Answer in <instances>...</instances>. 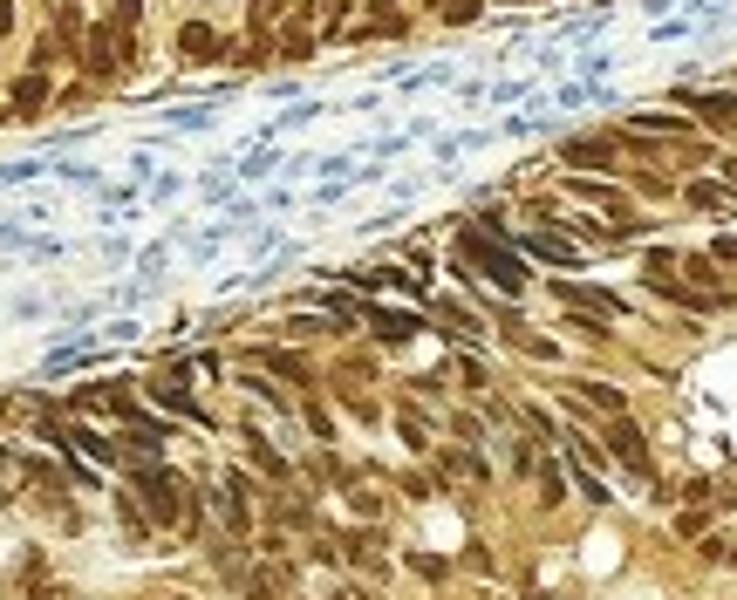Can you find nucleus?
Returning a JSON list of instances; mask_svg holds the SVG:
<instances>
[{
    "instance_id": "obj_28",
    "label": "nucleus",
    "mask_w": 737,
    "mask_h": 600,
    "mask_svg": "<svg viewBox=\"0 0 737 600\" xmlns=\"http://www.w3.org/2000/svg\"><path fill=\"white\" fill-rule=\"evenodd\" d=\"M710 260H724V266H737V239H717V246H710Z\"/></svg>"
},
{
    "instance_id": "obj_12",
    "label": "nucleus",
    "mask_w": 737,
    "mask_h": 600,
    "mask_svg": "<svg viewBox=\"0 0 737 600\" xmlns=\"http://www.w3.org/2000/svg\"><path fill=\"white\" fill-rule=\"evenodd\" d=\"M690 110H697L703 123H717V130H731L737 123V96H690Z\"/></svg>"
},
{
    "instance_id": "obj_7",
    "label": "nucleus",
    "mask_w": 737,
    "mask_h": 600,
    "mask_svg": "<svg viewBox=\"0 0 737 600\" xmlns=\"http://www.w3.org/2000/svg\"><path fill=\"white\" fill-rule=\"evenodd\" d=\"M403 28H410V14H403L396 0H376V7L362 14V28H355V35H403Z\"/></svg>"
},
{
    "instance_id": "obj_26",
    "label": "nucleus",
    "mask_w": 737,
    "mask_h": 600,
    "mask_svg": "<svg viewBox=\"0 0 737 600\" xmlns=\"http://www.w3.org/2000/svg\"><path fill=\"white\" fill-rule=\"evenodd\" d=\"M444 21H478V0H451V7H444Z\"/></svg>"
},
{
    "instance_id": "obj_6",
    "label": "nucleus",
    "mask_w": 737,
    "mask_h": 600,
    "mask_svg": "<svg viewBox=\"0 0 737 600\" xmlns=\"http://www.w3.org/2000/svg\"><path fill=\"white\" fill-rule=\"evenodd\" d=\"M178 55H185V62H219V35H212L205 21H185V28H178Z\"/></svg>"
},
{
    "instance_id": "obj_23",
    "label": "nucleus",
    "mask_w": 737,
    "mask_h": 600,
    "mask_svg": "<svg viewBox=\"0 0 737 600\" xmlns=\"http://www.w3.org/2000/svg\"><path fill=\"white\" fill-rule=\"evenodd\" d=\"M55 62H62V41H55V35H41V41H35V69L48 75V69H55Z\"/></svg>"
},
{
    "instance_id": "obj_18",
    "label": "nucleus",
    "mask_w": 737,
    "mask_h": 600,
    "mask_svg": "<svg viewBox=\"0 0 737 600\" xmlns=\"http://www.w3.org/2000/svg\"><path fill=\"white\" fill-rule=\"evenodd\" d=\"M260 362H267V369H280V375H294V382H308V362H301V355H287V348H267Z\"/></svg>"
},
{
    "instance_id": "obj_1",
    "label": "nucleus",
    "mask_w": 737,
    "mask_h": 600,
    "mask_svg": "<svg viewBox=\"0 0 737 600\" xmlns=\"http://www.w3.org/2000/svg\"><path fill=\"white\" fill-rule=\"evenodd\" d=\"M458 253H465V266H478V273H485L499 294H526V260H519L512 246H499V232H485V225H465Z\"/></svg>"
},
{
    "instance_id": "obj_4",
    "label": "nucleus",
    "mask_w": 737,
    "mask_h": 600,
    "mask_svg": "<svg viewBox=\"0 0 737 600\" xmlns=\"http://www.w3.org/2000/svg\"><path fill=\"white\" fill-rule=\"evenodd\" d=\"M608 450H615V457L628 464V471H635V478H649V437H642L628 416H615V423H608Z\"/></svg>"
},
{
    "instance_id": "obj_5",
    "label": "nucleus",
    "mask_w": 737,
    "mask_h": 600,
    "mask_svg": "<svg viewBox=\"0 0 737 600\" xmlns=\"http://www.w3.org/2000/svg\"><path fill=\"white\" fill-rule=\"evenodd\" d=\"M567 164H594V171H615L621 164V137H574Z\"/></svg>"
},
{
    "instance_id": "obj_8",
    "label": "nucleus",
    "mask_w": 737,
    "mask_h": 600,
    "mask_svg": "<svg viewBox=\"0 0 737 600\" xmlns=\"http://www.w3.org/2000/svg\"><path fill=\"white\" fill-rule=\"evenodd\" d=\"M553 294L567 300V307H587V314H621V300H615V294H601V287H574V280H560Z\"/></svg>"
},
{
    "instance_id": "obj_16",
    "label": "nucleus",
    "mask_w": 737,
    "mask_h": 600,
    "mask_svg": "<svg viewBox=\"0 0 737 600\" xmlns=\"http://www.w3.org/2000/svg\"><path fill=\"white\" fill-rule=\"evenodd\" d=\"M567 191H574V198H587V205H621V191L601 185V178H567Z\"/></svg>"
},
{
    "instance_id": "obj_21",
    "label": "nucleus",
    "mask_w": 737,
    "mask_h": 600,
    "mask_svg": "<svg viewBox=\"0 0 737 600\" xmlns=\"http://www.w3.org/2000/svg\"><path fill=\"white\" fill-rule=\"evenodd\" d=\"M246 450H253V464H260L267 478H287V464H280V457H273V450L260 444V437H246Z\"/></svg>"
},
{
    "instance_id": "obj_3",
    "label": "nucleus",
    "mask_w": 737,
    "mask_h": 600,
    "mask_svg": "<svg viewBox=\"0 0 737 600\" xmlns=\"http://www.w3.org/2000/svg\"><path fill=\"white\" fill-rule=\"evenodd\" d=\"M137 491H144V519L151 525H178L185 519V478H171V471H144L137 464Z\"/></svg>"
},
{
    "instance_id": "obj_30",
    "label": "nucleus",
    "mask_w": 737,
    "mask_h": 600,
    "mask_svg": "<svg viewBox=\"0 0 737 600\" xmlns=\"http://www.w3.org/2000/svg\"><path fill=\"white\" fill-rule=\"evenodd\" d=\"M724 178H731V185H737V157H724Z\"/></svg>"
},
{
    "instance_id": "obj_24",
    "label": "nucleus",
    "mask_w": 737,
    "mask_h": 600,
    "mask_svg": "<svg viewBox=\"0 0 737 600\" xmlns=\"http://www.w3.org/2000/svg\"><path fill=\"white\" fill-rule=\"evenodd\" d=\"M349 7H355V0H321V28H342V21H349Z\"/></svg>"
},
{
    "instance_id": "obj_19",
    "label": "nucleus",
    "mask_w": 737,
    "mask_h": 600,
    "mask_svg": "<svg viewBox=\"0 0 737 600\" xmlns=\"http://www.w3.org/2000/svg\"><path fill=\"white\" fill-rule=\"evenodd\" d=\"M396 430H403V444H410V450H424V444H430V423H424L417 410H403V416H396Z\"/></svg>"
},
{
    "instance_id": "obj_22",
    "label": "nucleus",
    "mask_w": 737,
    "mask_h": 600,
    "mask_svg": "<svg viewBox=\"0 0 737 600\" xmlns=\"http://www.w3.org/2000/svg\"><path fill=\"white\" fill-rule=\"evenodd\" d=\"M683 273H690V287H703V294H724L717 273H710V260H683Z\"/></svg>"
},
{
    "instance_id": "obj_20",
    "label": "nucleus",
    "mask_w": 737,
    "mask_h": 600,
    "mask_svg": "<svg viewBox=\"0 0 737 600\" xmlns=\"http://www.w3.org/2000/svg\"><path fill=\"white\" fill-rule=\"evenodd\" d=\"M151 396L164 403V410H198V403L185 396V389H178V382H151Z\"/></svg>"
},
{
    "instance_id": "obj_25",
    "label": "nucleus",
    "mask_w": 737,
    "mask_h": 600,
    "mask_svg": "<svg viewBox=\"0 0 737 600\" xmlns=\"http://www.w3.org/2000/svg\"><path fill=\"white\" fill-rule=\"evenodd\" d=\"M137 14H144V0H117V14H110V21H117V28H137Z\"/></svg>"
},
{
    "instance_id": "obj_17",
    "label": "nucleus",
    "mask_w": 737,
    "mask_h": 600,
    "mask_svg": "<svg viewBox=\"0 0 737 600\" xmlns=\"http://www.w3.org/2000/svg\"><path fill=\"white\" fill-rule=\"evenodd\" d=\"M690 205H697V212H731V191L724 185H690Z\"/></svg>"
},
{
    "instance_id": "obj_15",
    "label": "nucleus",
    "mask_w": 737,
    "mask_h": 600,
    "mask_svg": "<svg viewBox=\"0 0 737 600\" xmlns=\"http://www.w3.org/2000/svg\"><path fill=\"white\" fill-rule=\"evenodd\" d=\"M308 55H314V21H294L280 35V62H308Z\"/></svg>"
},
{
    "instance_id": "obj_10",
    "label": "nucleus",
    "mask_w": 737,
    "mask_h": 600,
    "mask_svg": "<svg viewBox=\"0 0 737 600\" xmlns=\"http://www.w3.org/2000/svg\"><path fill=\"white\" fill-rule=\"evenodd\" d=\"M41 103H48V75H41V69H28L21 82H14V116H35Z\"/></svg>"
},
{
    "instance_id": "obj_2",
    "label": "nucleus",
    "mask_w": 737,
    "mask_h": 600,
    "mask_svg": "<svg viewBox=\"0 0 737 600\" xmlns=\"http://www.w3.org/2000/svg\"><path fill=\"white\" fill-rule=\"evenodd\" d=\"M123 55H130V28H117V21H96V28L76 41L82 75H96V82H110V75L123 69Z\"/></svg>"
},
{
    "instance_id": "obj_29",
    "label": "nucleus",
    "mask_w": 737,
    "mask_h": 600,
    "mask_svg": "<svg viewBox=\"0 0 737 600\" xmlns=\"http://www.w3.org/2000/svg\"><path fill=\"white\" fill-rule=\"evenodd\" d=\"M14 21H21V7H14V0H0V35H7Z\"/></svg>"
},
{
    "instance_id": "obj_27",
    "label": "nucleus",
    "mask_w": 737,
    "mask_h": 600,
    "mask_svg": "<svg viewBox=\"0 0 737 600\" xmlns=\"http://www.w3.org/2000/svg\"><path fill=\"white\" fill-rule=\"evenodd\" d=\"M280 14H287V0H260V7H253V21H260V28H267V21H280Z\"/></svg>"
},
{
    "instance_id": "obj_9",
    "label": "nucleus",
    "mask_w": 737,
    "mask_h": 600,
    "mask_svg": "<svg viewBox=\"0 0 737 600\" xmlns=\"http://www.w3.org/2000/svg\"><path fill=\"white\" fill-rule=\"evenodd\" d=\"M628 137H690V123L683 116H662V110H635Z\"/></svg>"
},
{
    "instance_id": "obj_13",
    "label": "nucleus",
    "mask_w": 737,
    "mask_h": 600,
    "mask_svg": "<svg viewBox=\"0 0 737 600\" xmlns=\"http://www.w3.org/2000/svg\"><path fill=\"white\" fill-rule=\"evenodd\" d=\"M417 328H424L417 314H396V307H376V335H383V341H410Z\"/></svg>"
},
{
    "instance_id": "obj_14",
    "label": "nucleus",
    "mask_w": 737,
    "mask_h": 600,
    "mask_svg": "<svg viewBox=\"0 0 737 600\" xmlns=\"http://www.w3.org/2000/svg\"><path fill=\"white\" fill-rule=\"evenodd\" d=\"M574 403H594V410L621 416V389L615 382H574Z\"/></svg>"
},
{
    "instance_id": "obj_11",
    "label": "nucleus",
    "mask_w": 737,
    "mask_h": 600,
    "mask_svg": "<svg viewBox=\"0 0 737 600\" xmlns=\"http://www.w3.org/2000/svg\"><path fill=\"white\" fill-rule=\"evenodd\" d=\"M526 253H533V260H553V266H574V260H581V246H567V239H553V232H533V239H526Z\"/></svg>"
}]
</instances>
